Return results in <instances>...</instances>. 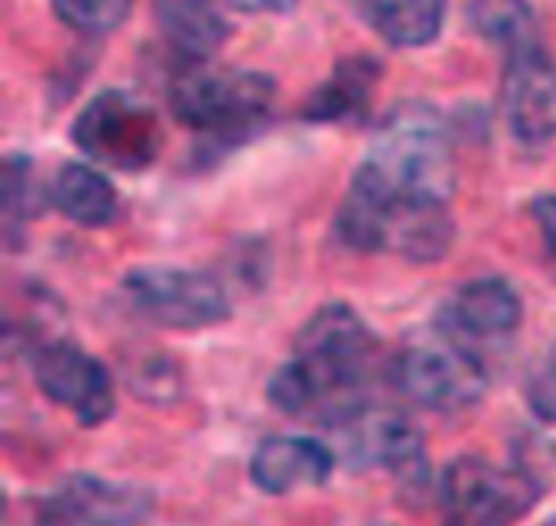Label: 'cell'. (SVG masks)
I'll return each instance as SVG.
<instances>
[{"instance_id": "6da1fadb", "label": "cell", "mask_w": 556, "mask_h": 526, "mask_svg": "<svg viewBox=\"0 0 556 526\" xmlns=\"http://www.w3.org/2000/svg\"><path fill=\"white\" fill-rule=\"evenodd\" d=\"M453 189L456 159L440 114L404 104L375 137L339 211V231L362 251L430 264L453 244Z\"/></svg>"}, {"instance_id": "7a4b0ae2", "label": "cell", "mask_w": 556, "mask_h": 526, "mask_svg": "<svg viewBox=\"0 0 556 526\" xmlns=\"http://www.w3.org/2000/svg\"><path fill=\"white\" fill-rule=\"evenodd\" d=\"M381 342L355 309L323 306L296 338L293 358L270 377L267 400L293 420L342 426L371 407Z\"/></svg>"}, {"instance_id": "3957f363", "label": "cell", "mask_w": 556, "mask_h": 526, "mask_svg": "<svg viewBox=\"0 0 556 526\" xmlns=\"http://www.w3.org/2000/svg\"><path fill=\"white\" fill-rule=\"evenodd\" d=\"M274 81L244 68H192L173 85L176 117L212 143H238L274 111Z\"/></svg>"}, {"instance_id": "277c9868", "label": "cell", "mask_w": 556, "mask_h": 526, "mask_svg": "<svg viewBox=\"0 0 556 526\" xmlns=\"http://www.w3.org/2000/svg\"><path fill=\"white\" fill-rule=\"evenodd\" d=\"M544 495V478L528 465H495L459 456L440 478V526H515Z\"/></svg>"}, {"instance_id": "5b68a950", "label": "cell", "mask_w": 556, "mask_h": 526, "mask_svg": "<svg viewBox=\"0 0 556 526\" xmlns=\"http://www.w3.org/2000/svg\"><path fill=\"white\" fill-rule=\"evenodd\" d=\"M388 374L401 397H407L420 410L443 416L476 407L489 387L479 351L446 329L407 342Z\"/></svg>"}, {"instance_id": "8992f818", "label": "cell", "mask_w": 556, "mask_h": 526, "mask_svg": "<svg viewBox=\"0 0 556 526\" xmlns=\"http://www.w3.org/2000/svg\"><path fill=\"white\" fill-rule=\"evenodd\" d=\"M342 452L355 469H375L394 478L404 495H424L430 482V459L424 429L397 410L365 407L339 426Z\"/></svg>"}, {"instance_id": "52a82bcc", "label": "cell", "mask_w": 556, "mask_h": 526, "mask_svg": "<svg viewBox=\"0 0 556 526\" xmlns=\"http://www.w3.org/2000/svg\"><path fill=\"white\" fill-rule=\"evenodd\" d=\"M72 137L85 156L124 172L150 166L160 150L156 114L124 91L98 94L78 114Z\"/></svg>"}, {"instance_id": "ba28073f", "label": "cell", "mask_w": 556, "mask_h": 526, "mask_svg": "<svg viewBox=\"0 0 556 526\" xmlns=\"http://www.w3.org/2000/svg\"><path fill=\"white\" fill-rule=\"evenodd\" d=\"M124 290L143 319L182 332L218 325L231 309L225 286L202 270L140 267L124 280Z\"/></svg>"}, {"instance_id": "9c48e42d", "label": "cell", "mask_w": 556, "mask_h": 526, "mask_svg": "<svg viewBox=\"0 0 556 526\" xmlns=\"http://www.w3.org/2000/svg\"><path fill=\"white\" fill-rule=\"evenodd\" d=\"M153 511L150 488L78 472L33 504V526H140Z\"/></svg>"}, {"instance_id": "30bf717a", "label": "cell", "mask_w": 556, "mask_h": 526, "mask_svg": "<svg viewBox=\"0 0 556 526\" xmlns=\"http://www.w3.org/2000/svg\"><path fill=\"white\" fill-rule=\"evenodd\" d=\"M36 387L81 426H101L114 416V381L108 368L65 338H42L29 345Z\"/></svg>"}, {"instance_id": "8fae6325", "label": "cell", "mask_w": 556, "mask_h": 526, "mask_svg": "<svg viewBox=\"0 0 556 526\" xmlns=\"http://www.w3.org/2000/svg\"><path fill=\"white\" fill-rule=\"evenodd\" d=\"M505 114L525 143H547L556 137V62L538 39L508 52Z\"/></svg>"}, {"instance_id": "7c38bea8", "label": "cell", "mask_w": 556, "mask_h": 526, "mask_svg": "<svg viewBox=\"0 0 556 526\" xmlns=\"http://www.w3.org/2000/svg\"><path fill=\"white\" fill-rule=\"evenodd\" d=\"M521 296L505 280H472L440 309V329L466 345L505 342L521 325Z\"/></svg>"}, {"instance_id": "4fadbf2b", "label": "cell", "mask_w": 556, "mask_h": 526, "mask_svg": "<svg viewBox=\"0 0 556 526\" xmlns=\"http://www.w3.org/2000/svg\"><path fill=\"white\" fill-rule=\"evenodd\" d=\"M251 485L270 498L319 488L336 472V452L303 436H270L251 456Z\"/></svg>"}, {"instance_id": "5bb4252c", "label": "cell", "mask_w": 556, "mask_h": 526, "mask_svg": "<svg viewBox=\"0 0 556 526\" xmlns=\"http://www.w3.org/2000/svg\"><path fill=\"white\" fill-rule=\"evenodd\" d=\"M169 46L189 62L208 59L228 33L222 0H153Z\"/></svg>"}, {"instance_id": "9a60e30c", "label": "cell", "mask_w": 556, "mask_h": 526, "mask_svg": "<svg viewBox=\"0 0 556 526\" xmlns=\"http://www.w3.org/2000/svg\"><path fill=\"white\" fill-rule=\"evenodd\" d=\"M55 205L68 221L85 224V228H98L117 215V192L91 166L68 163L55 176Z\"/></svg>"}, {"instance_id": "2e32d148", "label": "cell", "mask_w": 556, "mask_h": 526, "mask_svg": "<svg viewBox=\"0 0 556 526\" xmlns=\"http://www.w3.org/2000/svg\"><path fill=\"white\" fill-rule=\"evenodd\" d=\"M365 13L391 46H427L443 26L446 0H365Z\"/></svg>"}, {"instance_id": "e0dca14e", "label": "cell", "mask_w": 556, "mask_h": 526, "mask_svg": "<svg viewBox=\"0 0 556 526\" xmlns=\"http://www.w3.org/2000/svg\"><path fill=\"white\" fill-rule=\"evenodd\" d=\"M378 85V62L375 59H345L336 75L316 91V98H309L306 117L316 120H342L358 114L362 107H368L371 94Z\"/></svg>"}, {"instance_id": "ac0fdd59", "label": "cell", "mask_w": 556, "mask_h": 526, "mask_svg": "<svg viewBox=\"0 0 556 526\" xmlns=\"http://www.w3.org/2000/svg\"><path fill=\"white\" fill-rule=\"evenodd\" d=\"M472 16H476V26L489 39L502 42L508 52L538 39L534 16L525 0H476Z\"/></svg>"}, {"instance_id": "d6986e66", "label": "cell", "mask_w": 556, "mask_h": 526, "mask_svg": "<svg viewBox=\"0 0 556 526\" xmlns=\"http://www.w3.org/2000/svg\"><path fill=\"white\" fill-rule=\"evenodd\" d=\"M134 0H55V13L78 33H108L114 29Z\"/></svg>"}, {"instance_id": "ffe728a7", "label": "cell", "mask_w": 556, "mask_h": 526, "mask_svg": "<svg viewBox=\"0 0 556 526\" xmlns=\"http://www.w3.org/2000/svg\"><path fill=\"white\" fill-rule=\"evenodd\" d=\"M534 218H538V228H541V238L547 247V260L556 270V195L534 202Z\"/></svg>"}, {"instance_id": "44dd1931", "label": "cell", "mask_w": 556, "mask_h": 526, "mask_svg": "<svg viewBox=\"0 0 556 526\" xmlns=\"http://www.w3.org/2000/svg\"><path fill=\"white\" fill-rule=\"evenodd\" d=\"M244 13H280V10H290L296 0H225Z\"/></svg>"}, {"instance_id": "7402d4cb", "label": "cell", "mask_w": 556, "mask_h": 526, "mask_svg": "<svg viewBox=\"0 0 556 526\" xmlns=\"http://www.w3.org/2000/svg\"><path fill=\"white\" fill-rule=\"evenodd\" d=\"M551 381L556 384V342H554V348H551Z\"/></svg>"}, {"instance_id": "603a6c76", "label": "cell", "mask_w": 556, "mask_h": 526, "mask_svg": "<svg viewBox=\"0 0 556 526\" xmlns=\"http://www.w3.org/2000/svg\"><path fill=\"white\" fill-rule=\"evenodd\" d=\"M541 526H556V517H554V521H547V524H541Z\"/></svg>"}]
</instances>
